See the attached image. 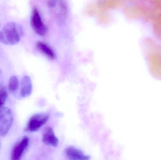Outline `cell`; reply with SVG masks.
I'll return each instance as SVG.
<instances>
[{
  "mask_svg": "<svg viewBox=\"0 0 161 160\" xmlns=\"http://www.w3.org/2000/svg\"><path fill=\"white\" fill-rule=\"evenodd\" d=\"M30 24L35 33L39 35L43 36L47 34L48 29L41 17L37 8H34L31 12Z\"/></svg>",
  "mask_w": 161,
  "mask_h": 160,
  "instance_id": "4",
  "label": "cell"
},
{
  "mask_svg": "<svg viewBox=\"0 0 161 160\" xmlns=\"http://www.w3.org/2000/svg\"><path fill=\"white\" fill-rule=\"evenodd\" d=\"M42 142L46 145L50 146L57 147L58 145L59 141L52 128L46 129L42 136Z\"/></svg>",
  "mask_w": 161,
  "mask_h": 160,
  "instance_id": "7",
  "label": "cell"
},
{
  "mask_svg": "<svg viewBox=\"0 0 161 160\" xmlns=\"http://www.w3.org/2000/svg\"><path fill=\"white\" fill-rule=\"evenodd\" d=\"M65 153L68 158L72 160H88L90 157L85 155L81 150L75 147L70 146L66 148Z\"/></svg>",
  "mask_w": 161,
  "mask_h": 160,
  "instance_id": "6",
  "label": "cell"
},
{
  "mask_svg": "<svg viewBox=\"0 0 161 160\" xmlns=\"http://www.w3.org/2000/svg\"><path fill=\"white\" fill-rule=\"evenodd\" d=\"M2 71H1V70L0 69V78L1 77V76H2Z\"/></svg>",
  "mask_w": 161,
  "mask_h": 160,
  "instance_id": "14",
  "label": "cell"
},
{
  "mask_svg": "<svg viewBox=\"0 0 161 160\" xmlns=\"http://www.w3.org/2000/svg\"><path fill=\"white\" fill-rule=\"evenodd\" d=\"M13 115L11 110L0 106V136L4 137L8 133L13 122Z\"/></svg>",
  "mask_w": 161,
  "mask_h": 160,
  "instance_id": "2",
  "label": "cell"
},
{
  "mask_svg": "<svg viewBox=\"0 0 161 160\" xmlns=\"http://www.w3.org/2000/svg\"><path fill=\"white\" fill-rule=\"evenodd\" d=\"M30 139L27 136H24L14 145L11 153V159L20 160L22 158L28 149Z\"/></svg>",
  "mask_w": 161,
  "mask_h": 160,
  "instance_id": "5",
  "label": "cell"
},
{
  "mask_svg": "<svg viewBox=\"0 0 161 160\" xmlns=\"http://www.w3.org/2000/svg\"><path fill=\"white\" fill-rule=\"evenodd\" d=\"M0 147H1V145H0Z\"/></svg>",
  "mask_w": 161,
  "mask_h": 160,
  "instance_id": "15",
  "label": "cell"
},
{
  "mask_svg": "<svg viewBox=\"0 0 161 160\" xmlns=\"http://www.w3.org/2000/svg\"><path fill=\"white\" fill-rule=\"evenodd\" d=\"M58 0H48V6L50 8L55 7L58 3Z\"/></svg>",
  "mask_w": 161,
  "mask_h": 160,
  "instance_id": "13",
  "label": "cell"
},
{
  "mask_svg": "<svg viewBox=\"0 0 161 160\" xmlns=\"http://www.w3.org/2000/svg\"><path fill=\"white\" fill-rule=\"evenodd\" d=\"M23 35L21 26L13 22L8 23L0 31V42L6 45L18 44Z\"/></svg>",
  "mask_w": 161,
  "mask_h": 160,
  "instance_id": "1",
  "label": "cell"
},
{
  "mask_svg": "<svg viewBox=\"0 0 161 160\" xmlns=\"http://www.w3.org/2000/svg\"><path fill=\"white\" fill-rule=\"evenodd\" d=\"M8 92L4 86L0 85V106H3L6 101Z\"/></svg>",
  "mask_w": 161,
  "mask_h": 160,
  "instance_id": "11",
  "label": "cell"
},
{
  "mask_svg": "<svg viewBox=\"0 0 161 160\" xmlns=\"http://www.w3.org/2000/svg\"><path fill=\"white\" fill-rule=\"evenodd\" d=\"M36 47L38 50L51 60H54L56 57V54L53 48L45 42L38 41Z\"/></svg>",
  "mask_w": 161,
  "mask_h": 160,
  "instance_id": "9",
  "label": "cell"
},
{
  "mask_svg": "<svg viewBox=\"0 0 161 160\" xmlns=\"http://www.w3.org/2000/svg\"><path fill=\"white\" fill-rule=\"evenodd\" d=\"M33 91L32 81L27 75L24 76L21 81L20 95L22 97L26 98L31 95Z\"/></svg>",
  "mask_w": 161,
  "mask_h": 160,
  "instance_id": "8",
  "label": "cell"
},
{
  "mask_svg": "<svg viewBox=\"0 0 161 160\" xmlns=\"http://www.w3.org/2000/svg\"><path fill=\"white\" fill-rule=\"evenodd\" d=\"M8 89L11 92H15L19 87V81L17 76H11L8 81Z\"/></svg>",
  "mask_w": 161,
  "mask_h": 160,
  "instance_id": "10",
  "label": "cell"
},
{
  "mask_svg": "<svg viewBox=\"0 0 161 160\" xmlns=\"http://www.w3.org/2000/svg\"><path fill=\"white\" fill-rule=\"evenodd\" d=\"M50 118L47 113H37L32 116L28 120L25 131L28 132H35L44 126Z\"/></svg>",
  "mask_w": 161,
  "mask_h": 160,
  "instance_id": "3",
  "label": "cell"
},
{
  "mask_svg": "<svg viewBox=\"0 0 161 160\" xmlns=\"http://www.w3.org/2000/svg\"><path fill=\"white\" fill-rule=\"evenodd\" d=\"M59 8L61 16H64V18L67 15L68 12V5L66 0H59Z\"/></svg>",
  "mask_w": 161,
  "mask_h": 160,
  "instance_id": "12",
  "label": "cell"
}]
</instances>
